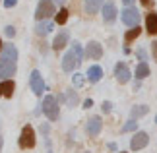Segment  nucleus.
Here are the masks:
<instances>
[{"label":"nucleus","instance_id":"nucleus-33","mask_svg":"<svg viewBox=\"0 0 157 153\" xmlns=\"http://www.w3.org/2000/svg\"><path fill=\"white\" fill-rule=\"evenodd\" d=\"M138 56H140L142 60H146V52H144V51H138Z\"/></svg>","mask_w":157,"mask_h":153},{"label":"nucleus","instance_id":"nucleus-29","mask_svg":"<svg viewBox=\"0 0 157 153\" xmlns=\"http://www.w3.org/2000/svg\"><path fill=\"white\" fill-rule=\"evenodd\" d=\"M4 33L8 35V37H14V35H16V27H14V25H6V29H4Z\"/></svg>","mask_w":157,"mask_h":153},{"label":"nucleus","instance_id":"nucleus-34","mask_svg":"<svg viewBox=\"0 0 157 153\" xmlns=\"http://www.w3.org/2000/svg\"><path fill=\"white\" fill-rule=\"evenodd\" d=\"M122 2L126 4V8H128V6H132V4H134V0H122Z\"/></svg>","mask_w":157,"mask_h":153},{"label":"nucleus","instance_id":"nucleus-40","mask_svg":"<svg viewBox=\"0 0 157 153\" xmlns=\"http://www.w3.org/2000/svg\"><path fill=\"white\" fill-rule=\"evenodd\" d=\"M155 122H157V116H155Z\"/></svg>","mask_w":157,"mask_h":153},{"label":"nucleus","instance_id":"nucleus-11","mask_svg":"<svg viewBox=\"0 0 157 153\" xmlns=\"http://www.w3.org/2000/svg\"><path fill=\"white\" fill-rule=\"evenodd\" d=\"M86 56L91 58V60H99L101 56H103V47H101V43L89 41L87 47H86Z\"/></svg>","mask_w":157,"mask_h":153},{"label":"nucleus","instance_id":"nucleus-20","mask_svg":"<svg viewBox=\"0 0 157 153\" xmlns=\"http://www.w3.org/2000/svg\"><path fill=\"white\" fill-rule=\"evenodd\" d=\"M149 76V66L146 62H140L136 66V79H146Z\"/></svg>","mask_w":157,"mask_h":153},{"label":"nucleus","instance_id":"nucleus-12","mask_svg":"<svg viewBox=\"0 0 157 153\" xmlns=\"http://www.w3.org/2000/svg\"><path fill=\"white\" fill-rule=\"evenodd\" d=\"M101 128H103L101 116H91V118L87 120V124H86V132H87V136H97L101 132Z\"/></svg>","mask_w":157,"mask_h":153},{"label":"nucleus","instance_id":"nucleus-18","mask_svg":"<svg viewBox=\"0 0 157 153\" xmlns=\"http://www.w3.org/2000/svg\"><path fill=\"white\" fill-rule=\"evenodd\" d=\"M146 29L149 35H157V14L155 12H149L146 16Z\"/></svg>","mask_w":157,"mask_h":153},{"label":"nucleus","instance_id":"nucleus-39","mask_svg":"<svg viewBox=\"0 0 157 153\" xmlns=\"http://www.w3.org/2000/svg\"><path fill=\"white\" fill-rule=\"evenodd\" d=\"M118 153H126V151H118Z\"/></svg>","mask_w":157,"mask_h":153},{"label":"nucleus","instance_id":"nucleus-41","mask_svg":"<svg viewBox=\"0 0 157 153\" xmlns=\"http://www.w3.org/2000/svg\"><path fill=\"white\" fill-rule=\"evenodd\" d=\"M0 2H2V0H0Z\"/></svg>","mask_w":157,"mask_h":153},{"label":"nucleus","instance_id":"nucleus-1","mask_svg":"<svg viewBox=\"0 0 157 153\" xmlns=\"http://www.w3.org/2000/svg\"><path fill=\"white\" fill-rule=\"evenodd\" d=\"M56 14V6H54L52 0H39L37 10H35V20L37 21H45L49 20L51 16Z\"/></svg>","mask_w":157,"mask_h":153},{"label":"nucleus","instance_id":"nucleus-13","mask_svg":"<svg viewBox=\"0 0 157 153\" xmlns=\"http://www.w3.org/2000/svg\"><path fill=\"white\" fill-rule=\"evenodd\" d=\"M68 39H70V33L66 31V29L58 31L56 37H54V41H52V48H54V51H62V48L68 45Z\"/></svg>","mask_w":157,"mask_h":153},{"label":"nucleus","instance_id":"nucleus-24","mask_svg":"<svg viewBox=\"0 0 157 153\" xmlns=\"http://www.w3.org/2000/svg\"><path fill=\"white\" fill-rule=\"evenodd\" d=\"M72 51H74V54L78 56V60H80V64L83 62V56H86V52L82 51V45L78 41H74V47H72Z\"/></svg>","mask_w":157,"mask_h":153},{"label":"nucleus","instance_id":"nucleus-15","mask_svg":"<svg viewBox=\"0 0 157 153\" xmlns=\"http://www.w3.org/2000/svg\"><path fill=\"white\" fill-rule=\"evenodd\" d=\"M14 89H16L14 79H4V82H0V97L10 99V97L14 95Z\"/></svg>","mask_w":157,"mask_h":153},{"label":"nucleus","instance_id":"nucleus-23","mask_svg":"<svg viewBox=\"0 0 157 153\" xmlns=\"http://www.w3.org/2000/svg\"><path fill=\"white\" fill-rule=\"evenodd\" d=\"M14 74H16V70H12V68H8L6 64L0 62V79H8L10 76H14Z\"/></svg>","mask_w":157,"mask_h":153},{"label":"nucleus","instance_id":"nucleus-27","mask_svg":"<svg viewBox=\"0 0 157 153\" xmlns=\"http://www.w3.org/2000/svg\"><path fill=\"white\" fill-rule=\"evenodd\" d=\"M76 103H78V95L74 93V91H68V105H70V107H74Z\"/></svg>","mask_w":157,"mask_h":153},{"label":"nucleus","instance_id":"nucleus-38","mask_svg":"<svg viewBox=\"0 0 157 153\" xmlns=\"http://www.w3.org/2000/svg\"><path fill=\"white\" fill-rule=\"evenodd\" d=\"M54 4H64V0H52Z\"/></svg>","mask_w":157,"mask_h":153},{"label":"nucleus","instance_id":"nucleus-32","mask_svg":"<svg viewBox=\"0 0 157 153\" xmlns=\"http://www.w3.org/2000/svg\"><path fill=\"white\" fill-rule=\"evenodd\" d=\"M91 105H93L91 99H86V101H83V109H91Z\"/></svg>","mask_w":157,"mask_h":153},{"label":"nucleus","instance_id":"nucleus-6","mask_svg":"<svg viewBox=\"0 0 157 153\" xmlns=\"http://www.w3.org/2000/svg\"><path fill=\"white\" fill-rule=\"evenodd\" d=\"M29 85H31V91L35 95H43V91H45V83H43V76H41V72L39 70H33L31 72V76H29Z\"/></svg>","mask_w":157,"mask_h":153},{"label":"nucleus","instance_id":"nucleus-30","mask_svg":"<svg viewBox=\"0 0 157 153\" xmlns=\"http://www.w3.org/2000/svg\"><path fill=\"white\" fill-rule=\"evenodd\" d=\"M151 54H153V60L157 62V41L151 43Z\"/></svg>","mask_w":157,"mask_h":153},{"label":"nucleus","instance_id":"nucleus-5","mask_svg":"<svg viewBox=\"0 0 157 153\" xmlns=\"http://www.w3.org/2000/svg\"><path fill=\"white\" fill-rule=\"evenodd\" d=\"M20 147L21 149H31L35 145V130L29 124H25L21 128V134H20Z\"/></svg>","mask_w":157,"mask_h":153},{"label":"nucleus","instance_id":"nucleus-37","mask_svg":"<svg viewBox=\"0 0 157 153\" xmlns=\"http://www.w3.org/2000/svg\"><path fill=\"white\" fill-rule=\"evenodd\" d=\"M2 48H4V43H2V39H0V54H2Z\"/></svg>","mask_w":157,"mask_h":153},{"label":"nucleus","instance_id":"nucleus-19","mask_svg":"<svg viewBox=\"0 0 157 153\" xmlns=\"http://www.w3.org/2000/svg\"><path fill=\"white\" fill-rule=\"evenodd\" d=\"M147 113H149L147 105H136V107H132L130 116H132V120H138V118H142V116H146Z\"/></svg>","mask_w":157,"mask_h":153},{"label":"nucleus","instance_id":"nucleus-22","mask_svg":"<svg viewBox=\"0 0 157 153\" xmlns=\"http://www.w3.org/2000/svg\"><path fill=\"white\" fill-rule=\"evenodd\" d=\"M54 20H56L58 25H64V23L68 21V10H66V8H60V10H58V14L54 16Z\"/></svg>","mask_w":157,"mask_h":153},{"label":"nucleus","instance_id":"nucleus-2","mask_svg":"<svg viewBox=\"0 0 157 153\" xmlns=\"http://www.w3.org/2000/svg\"><path fill=\"white\" fill-rule=\"evenodd\" d=\"M0 62L6 64V66H8V68H12V70L17 68V48L12 45V43L4 45L2 54H0Z\"/></svg>","mask_w":157,"mask_h":153},{"label":"nucleus","instance_id":"nucleus-35","mask_svg":"<svg viewBox=\"0 0 157 153\" xmlns=\"http://www.w3.org/2000/svg\"><path fill=\"white\" fill-rule=\"evenodd\" d=\"M140 2H142L144 6H151V0H140Z\"/></svg>","mask_w":157,"mask_h":153},{"label":"nucleus","instance_id":"nucleus-10","mask_svg":"<svg viewBox=\"0 0 157 153\" xmlns=\"http://www.w3.org/2000/svg\"><path fill=\"white\" fill-rule=\"evenodd\" d=\"M117 4L113 2V0H107V2L103 4V21L105 23H113L114 20H117Z\"/></svg>","mask_w":157,"mask_h":153},{"label":"nucleus","instance_id":"nucleus-21","mask_svg":"<svg viewBox=\"0 0 157 153\" xmlns=\"http://www.w3.org/2000/svg\"><path fill=\"white\" fill-rule=\"evenodd\" d=\"M140 33H142V29H140V27H132V29H128V31L124 33V41H126V43L134 41V39L140 37Z\"/></svg>","mask_w":157,"mask_h":153},{"label":"nucleus","instance_id":"nucleus-9","mask_svg":"<svg viewBox=\"0 0 157 153\" xmlns=\"http://www.w3.org/2000/svg\"><path fill=\"white\" fill-rule=\"evenodd\" d=\"M78 66H80V60H78V56L74 54V51L70 48L62 58V70L64 72H74V68H78Z\"/></svg>","mask_w":157,"mask_h":153},{"label":"nucleus","instance_id":"nucleus-4","mask_svg":"<svg viewBox=\"0 0 157 153\" xmlns=\"http://www.w3.org/2000/svg\"><path fill=\"white\" fill-rule=\"evenodd\" d=\"M120 20L128 27H138V23H140V12H138L134 6H128V8H124L120 12Z\"/></svg>","mask_w":157,"mask_h":153},{"label":"nucleus","instance_id":"nucleus-3","mask_svg":"<svg viewBox=\"0 0 157 153\" xmlns=\"http://www.w3.org/2000/svg\"><path fill=\"white\" fill-rule=\"evenodd\" d=\"M43 113H45V116L49 120H58V114H60V111H58V101H56V97H52V95H47L45 99H43Z\"/></svg>","mask_w":157,"mask_h":153},{"label":"nucleus","instance_id":"nucleus-28","mask_svg":"<svg viewBox=\"0 0 157 153\" xmlns=\"http://www.w3.org/2000/svg\"><path fill=\"white\" fill-rule=\"evenodd\" d=\"M101 111H103V113H111V111H113V103H111V101H103Z\"/></svg>","mask_w":157,"mask_h":153},{"label":"nucleus","instance_id":"nucleus-26","mask_svg":"<svg viewBox=\"0 0 157 153\" xmlns=\"http://www.w3.org/2000/svg\"><path fill=\"white\" fill-rule=\"evenodd\" d=\"M72 83H74L76 87H82V83H83V76H82V74H74V76H72Z\"/></svg>","mask_w":157,"mask_h":153},{"label":"nucleus","instance_id":"nucleus-16","mask_svg":"<svg viewBox=\"0 0 157 153\" xmlns=\"http://www.w3.org/2000/svg\"><path fill=\"white\" fill-rule=\"evenodd\" d=\"M86 78L89 79V82L91 83H97L101 78H103V68H101V66H89V70H87V74H86Z\"/></svg>","mask_w":157,"mask_h":153},{"label":"nucleus","instance_id":"nucleus-8","mask_svg":"<svg viewBox=\"0 0 157 153\" xmlns=\"http://www.w3.org/2000/svg\"><path fill=\"white\" fill-rule=\"evenodd\" d=\"M147 143H149V136H147L146 132H136V134H134V138L130 140V147L134 149V151L144 149Z\"/></svg>","mask_w":157,"mask_h":153},{"label":"nucleus","instance_id":"nucleus-36","mask_svg":"<svg viewBox=\"0 0 157 153\" xmlns=\"http://www.w3.org/2000/svg\"><path fill=\"white\" fill-rule=\"evenodd\" d=\"M2 145H4V140H2V136H0V153H2Z\"/></svg>","mask_w":157,"mask_h":153},{"label":"nucleus","instance_id":"nucleus-17","mask_svg":"<svg viewBox=\"0 0 157 153\" xmlns=\"http://www.w3.org/2000/svg\"><path fill=\"white\" fill-rule=\"evenodd\" d=\"M52 21L45 20V21H37V25H35V33L39 35V37H45V35H49L52 31Z\"/></svg>","mask_w":157,"mask_h":153},{"label":"nucleus","instance_id":"nucleus-7","mask_svg":"<svg viewBox=\"0 0 157 153\" xmlns=\"http://www.w3.org/2000/svg\"><path fill=\"white\" fill-rule=\"evenodd\" d=\"M114 78H117L118 83H128L130 78H132V72L128 68V64L126 62H118L114 66Z\"/></svg>","mask_w":157,"mask_h":153},{"label":"nucleus","instance_id":"nucleus-14","mask_svg":"<svg viewBox=\"0 0 157 153\" xmlns=\"http://www.w3.org/2000/svg\"><path fill=\"white\" fill-rule=\"evenodd\" d=\"M103 4L105 0H86L83 2V10H86V14H97L99 10H103Z\"/></svg>","mask_w":157,"mask_h":153},{"label":"nucleus","instance_id":"nucleus-31","mask_svg":"<svg viewBox=\"0 0 157 153\" xmlns=\"http://www.w3.org/2000/svg\"><path fill=\"white\" fill-rule=\"evenodd\" d=\"M17 4V0H4V8H14Z\"/></svg>","mask_w":157,"mask_h":153},{"label":"nucleus","instance_id":"nucleus-25","mask_svg":"<svg viewBox=\"0 0 157 153\" xmlns=\"http://www.w3.org/2000/svg\"><path fill=\"white\" fill-rule=\"evenodd\" d=\"M136 128H138V122H136V120H128V122L122 126V130H120V132H122V134H126V132H134Z\"/></svg>","mask_w":157,"mask_h":153}]
</instances>
